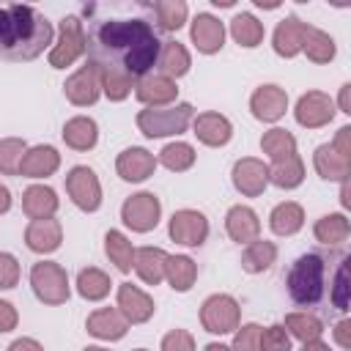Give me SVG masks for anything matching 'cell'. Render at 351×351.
Masks as SVG:
<instances>
[{
    "label": "cell",
    "instance_id": "obj_11",
    "mask_svg": "<svg viewBox=\"0 0 351 351\" xmlns=\"http://www.w3.org/2000/svg\"><path fill=\"white\" fill-rule=\"evenodd\" d=\"M269 181V167L258 159H241L233 167V184L244 195H261Z\"/></svg>",
    "mask_w": 351,
    "mask_h": 351
},
{
    "label": "cell",
    "instance_id": "obj_57",
    "mask_svg": "<svg viewBox=\"0 0 351 351\" xmlns=\"http://www.w3.org/2000/svg\"><path fill=\"white\" fill-rule=\"evenodd\" d=\"M85 351H104V348H93V346H90V348H85Z\"/></svg>",
    "mask_w": 351,
    "mask_h": 351
},
{
    "label": "cell",
    "instance_id": "obj_51",
    "mask_svg": "<svg viewBox=\"0 0 351 351\" xmlns=\"http://www.w3.org/2000/svg\"><path fill=\"white\" fill-rule=\"evenodd\" d=\"M8 351H44V348H41L36 340H16Z\"/></svg>",
    "mask_w": 351,
    "mask_h": 351
},
{
    "label": "cell",
    "instance_id": "obj_19",
    "mask_svg": "<svg viewBox=\"0 0 351 351\" xmlns=\"http://www.w3.org/2000/svg\"><path fill=\"white\" fill-rule=\"evenodd\" d=\"M258 230H261V222L255 217L252 208L247 206H233L228 211V233L230 239H236L239 244H250L258 239Z\"/></svg>",
    "mask_w": 351,
    "mask_h": 351
},
{
    "label": "cell",
    "instance_id": "obj_27",
    "mask_svg": "<svg viewBox=\"0 0 351 351\" xmlns=\"http://www.w3.org/2000/svg\"><path fill=\"white\" fill-rule=\"evenodd\" d=\"M156 66H159L162 77H181L189 69V52L178 41H165V47L159 49Z\"/></svg>",
    "mask_w": 351,
    "mask_h": 351
},
{
    "label": "cell",
    "instance_id": "obj_37",
    "mask_svg": "<svg viewBox=\"0 0 351 351\" xmlns=\"http://www.w3.org/2000/svg\"><path fill=\"white\" fill-rule=\"evenodd\" d=\"M315 236H318V241H324V244H340V241H346V236H348V219H346L343 214H329V217L318 219Z\"/></svg>",
    "mask_w": 351,
    "mask_h": 351
},
{
    "label": "cell",
    "instance_id": "obj_58",
    "mask_svg": "<svg viewBox=\"0 0 351 351\" xmlns=\"http://www.w3.org/2000/svg\"><path fill=\"white\" fill-rule=\"evenodd\" d=\"M137 351H145V348H137Z\"/></svg>",
    "mask_w": 351,
    "mask_h": 351
},
{
    "label": "cell",
    "instance_id": "obj_17",
    "mask_svg": "<svg viewBox=\"0 0 351 351\" xmlns=\"http://www.w3.org/2000/svg\"><path fill=\"white\" fill-rule=\"evenodd\" d=\"M154 167H156V159L145 148H126L118 156V173L126 181H143L154 173Z\"/></svg>",
    "mask_w": 351,
    "mask_h": 351
},
{
    "label": "cell",
    "instance_id": "obj_13",
    "mask_svg": "<svg viewBox=\"0 0 351 351\" xmlns=\"http://www.w3.org/2000/svg\"><path fill=\"white\" fill-rule=\"evenodd\" d=\"M250 104H252L255 118H261V121H277L285 112V107H288V96L277 85H263V88H258L252 93V101Z\"/></svg>",
    "mask_w": 351,
    "mask_h": 351
},
{
    "label": "cell",
    "instance_id": "obj_53",
    "mask_svg": "<svg viewBox=\"0 0 351 351\" xmlns=\"http://www.w3.org/2000/svg\"><path fill=\"white\" fill-rule=\"evenodd\" d=\"M8 206H11V195H8V189H5V186H0V214H3V211H8Z\"/></svg>",
    "mask_w": 351,
    "mask_h": 351
},
{
    "label": "cell",
    "instance_id": "obj_4",
    "mask_svg": "<svg viewBox=\"0 0 351 351\" xmlns=\"http://www.w3.org/2000/svg\"><path fill=\"white\" fill-rule=\"evenodd\" d=\"M192 121V107L189 104H176L167 110H143L137 115V126L148 137H165V134H178L186 129Z\"/></svg>",
    "mask_w": 351,
    "mask_h": 351
},
{
    "label": "cell",
    "instance_id": "obj_7",
    "mask_svg": "<svg viewBox=\"0 0 351 351\" xmlns=\"http://www.w3.org/2000/svg\"><path fill=\"white\" fill-rule=\"evenodd\" d=\"M200 321L208 332L222 335V332H233L239 326V304L230 296H211L206 299L203 310H200Z\"/></svg>",
    "mask_w": 351,
    "mask_h": 351
},
{
    "label": "cell",
    "instance_id": "obj_25",
    "mask_svg": "<svg viewBox=\"0 0 351 351\" xmlns=\"http://www.w3.org/2000/svg\"><path fill=\"white\" fill-rule=\"evenodd\" d=\"M22 208L30 219H49L58 208V197L49 186H30L22 197Z\"/></svg>",
    "mask_w": 351,
    "mask_h": 351
},
{
    "label": "cell",
    "instance_id": "obj_56",
    "mask_svg": "<svg viewBox=\"0 0 351 351\" xmlns=\"http://www.w3.org/2000/svg\"><path fill=\"white\" fill-rule=\"evenodd\" d=\"M206 351H230L228 346H219V343H211V346H206Z\"/></svg>",
    "mask_w": 351,
    "mask_h": 351
},
{
    "label": "cell",
    "instance_id": "obj_55",
    "mask_svg": "<svg viewBox=\"0 0 351 351\" xmlns=\"http://www.w3.org/2000/svg\"><path fill=\"white\" fill-rule=\"evenodd\" d=\"M302 351H329V348H326V346H321L318 340H313V343H304V348H302Z\"/></svg>",
    "mask_w": 351,
    "mask_h": 351
},
{
    "label": "cell",
    "instance_id": "obj_23",
    "mask_svg": "<svg viewBox=\"0 0 351 351\" xmlns=\"http://www.w3.org/2000/svg\"><path fill=\"white\" fill-rule=\"evenodd\" d=\"M58 162H60V159H58V151H55V148H49V145H38V148H33L30 154L22 156V162H19V173H22V176H30V178H41V176L55 173Z\"/></svg>",
    "mask_w": 351,
    "mask_h": 351
},
{
    "label": "cell",
    "instance_id": "obj_54",
    "mask_svg": "<svg viewBox=\"0 0 351 351\" xmlns=\"http://www.w3.org/2000/svg\"><path fill=\"white\" fill-rule=\"evenodd\" d=\"M348 88H351V85H343V93H340V107H343V112H348Z\"/></svg>",
    "mask_w": 351,
    "mask_h": 351
},
{
    "label": "cell",
    "instance_id": "obj_20",
    "mask_svg": "<svg viewBox=\"0 0 351 351\" xmlns=\"http://www.w3.org/2000/svg\"><path fill=\"white\" fill-rule=\"evenodd\" d=\"M25 241L36 252H52L60 244V225L55 219H33L25 230Z\"/></svg>",
    "mask_w": 351,
    "mask_h": 351
},
{
    "label": "cell",
    "instance_id": "obj_3",
    "mask_svg": "<svg viewBox=\"0 0 351 351\" xmlns=\"http://www.w3.org/2000/svg\"><path fill=\"white\" fill-rule=\"evenodd\" d=\"M288 293L296 304H315L324 293V261L318 255H302L288 271Z\"/></svg>",
    "mask_w": 351,
    "mask_h": 351
},
{
    "label": "cell",
    "instance_id": "obj_39",
    "mask_svg": "<svg viewBox=\"0 0 351 351\" xmlns=\"http://www.w3.org/2000/svg\"><path fill=\"white\" fill-rule=\"evenodd\" d=\"M154 14L165 30H178L186 19V5L181 0H162V3H154Z\"/></svg>",
    "mask_w": 351,
    "mask_h": 351
},
{
    "label": "cell",
    "instance_id": "obj_42",
    "mask_svg": "<svg viewBox=\"0 0 351 351\" xmlns=\"http://www.w3.org/2000/svg\"><path fill=\"white\" fill-rule=\"evenodd\" d=\"M162 165L167 167V170H186V167H192V162H195V151H192V145H186V143H173V145H167L165 151H162Z\"/></svg>",
    "mask_w": 351,
    "mask_h": 351
},
{
    "label": "cell",
    "instance_id": "obj_22",
    "mask_svg": "<svg viewBox=\"0 0 351 351\" xmlns=\"http://www.w3.org/2000/svg\"><path fill=\"white\" fill-rule=\"evenodd\" d=\"M195 134L206 145H225L230 140V123L219 112H203L195 118Z\"/></svg>",
    "mask_w": 351,
    "mask_h": 351
},
{
    "label": "cell",
    "instance_id": "obj_35",
    "mask_svg": "<svg viewBox=\"0 0 351 351\" xmlns=\"http://www.w3.org/2000/svg\"><path fill=\"white\" fill-rule=\"evenodd\" d=\"M274 255H277V250H274L271 241L255 239V241H250V247H247V252L241 258V266L247 271H263V269H269L274 263Z\"/></svg>",
    "mask_w": 351,
    "mask_h": 351
},
{
    "label": "cell",
    "instance_id": "obj_36",
    "mask_svg": "<svg viewBox=\"0 0 351 351\" xmlns=\"http://www.w3.org/2000/svg\"><path fill=\"white\" fill-rule=\"evenodd\" d=\"M302 49L307 52L310 60L326 63V60H332V55H335V41H332L326 33H321V30H315V27H307V36H304Z\"/></svg>",
    "mask_w": 351,
    "mask_h": 351
},
{
    "label": "cell",
    "instance_id": "obj_30",
    "mask_svg": "<svg viewBox=\"0 0 351 351\" xmlns=\"http://www.w3.org/2000/svg\"><path fill=\"white\" fill-rule=\"evenodd\" d=\"M165 274H167V280H170V285H173L176 291H186V288L195 282L197 269H195V263H192L186 255H173V258H167V263H165Z\"/></svg>",
    "mask_w": 351,
    "mask_h": 351
},
{
    "label": "cell",
    "instance_id": "obj_32",
    "mask_svg": "<svg viewBox=\"0 0 351 351\" xmlns=\"http://www.w3.org/2000/svg\"><path fill=\"white\" fill-rule=\"evenodd\" d=\"M315 167L324 178H343L348 173V156L337 154L332 145H321L315 151Z\"/></svg>",
    "mask_w": 351,
    "mask_h": 351
},
{
    "label": "cell",
    "instance_id": "obj_26",
    "mask_svg": "<svg viewBox=\"0 0 351 351\" xmlns=\"http://www.w3.org/2000/svg\"><path fill=\"white\" fill-rule=\"evenodd\" d=\"M165 263H167V255L159 247H143L134 252V269L148 285H156L165 277Z\"/></svg>",
    "mask_w": 351,
    "mask_h": 351
},
{
    "label": "cell",
    "instance_id": "obj_6",
    "mask_svg": "<svg viewBox=\"0 0 351 351\" xmlns=\"http://www.w3.org/2000/svg\"><path fill=\"white\" fill-rule=\"evenodd\" d=\"M85 49V30L82 22L77 16H66L60 22V41L55 44V49L49 52V63L55 69H63L69 63H74L80 58V52Z\"/></svg>",
    "mask_w": 351,
    "mask_h": 351
},
{
    "label": "cell",
    "instance_id": "obj_34",
    "mask_svg": "<svg viewBox=\"0 0 351 351\" xmlns=\"http://www.w3.org/2000/svg\"><path fill=\"white\" fill-rule=\"evenodd\" d=\"M104 241H107V255L112 258V263H115L121 271H129V269L134 266L132 241H129L123 233H118V230H110V233L104 236Z\"/></svg>",
    "mask_w": 351,
    "mask_h": 351
},
{
    "label": "cell",
    "instance_id": "obj_16",
    "mask_svg": "<svg viewBox=\"0 0 351 351\" xmlns=\"http://www.w3.org/2000/svg\"><path fill=\"white\" fill-rule=\"evenodd\" d=\"M225 38V27L219 19H214L211 14H197L192 22V41L197 44L200 52H217L222 47Z\"/></svg>",
    "mask_w": 351,
    "mask_h": 351
},
{
    "label": "cell",
    "instance_id": "obj_33",
    "mask_svg": "<svg viewBox=\"0 0 351 351\" xmlns=\"http://www.w3.org/2000/svg\"><path fill=\"white\" fill-rule=\"evenodd\" d=\"M302 208L296 203H280L274 211H271V230L280 233V236H291L302 228Z\"/></svg>",
    "mask_w": 351,
    "mask_h": 351
},
{
    "label": "cell",
    "instance_id": "obj_43",
    "mask_svg": "<svg viewBox=\"0 0 351 351\" xmlns=\"http://www.w3.org/2000/svg\"><path fill=\"white\" fill-rule=\"evenodd\" d=\"M22 154H25V143L22 140H3L0 143V173L16 176Z\"/></svg>",
    "mask_w": 351,
    "mask_h": 351
},
{
    "label": "cell",
    "instance_id": "obj_9",
    "mask_svg": "<svg viewBox=\"0 0 351 351\" xmlns=\"http://www.w3.org/2000/svg\"><path fill=\"white\" fill-rule=\"evenodd\" d=\"M123 222L132 228V230H151L156 228L159 222V200L151 195V192H140V195H132L123 208Z\"/></svg>",
    "mask_w": 351,
    "mask_h": 351
},
{
    "label": "cell",
    "instance_id": "obj_40",
    "mask_svg": "<svg viewBox=\"0 0 351 351\" xmlns=\"http://www.w3.org/2000/svg\"><path fill=\"white\" fill-rule=\"evenodd\" d=\"M77 285H80V293L85 299H101L110 291V277L99 269H85V271H80Z\"/></svg>",
    "mask_w": 351,
    "mask_h": 351
},
{
    "label": "cell",
    "instance_id": "obj_48",
    "mask_svg": "<svg viewBox=\"0 0 351 351\" xmlns=\"http://www.w3.org/2000/svg\"><path fill=\"white\" fill-rule=\"evenodd\" d=\"M162 351H195V343L184 329H176L162 340Z\"/></svg>",
    "mask_w": 351,
    "mask_h": 351
},
{
    "label": "cell",
    "instance_id": "obj_14",
    "mask_svg": "<svg viewBox=\"0 0 351 351\" xmlns=\"http://www.w3.org/2000/svg\"><path fill=\"white\" fill-rule=\"evenodd\" d=\"M329 118H332V101H329V96H324L318 90H310L307 96L299 99V104H296V121L302 126H324Z\"/></svg>",
    "mask_w": 351,
    "mask_h": 351
},
{
    "label": "cell",
    "instance_id": "obj_52",
    "mask_svg": "<svg viewBox=\"0 0 351 351\" xmlns=\"http://www.w3.org/2000/svg\"><path fill=\"white\" fill-rule=\"evenodd\" d=\"M348 326H351L348 321H343V324L337 326V340H340V346H343V348H348V346H351V340H348Z\"/></svg>",
    "mask_w": 351,
    "mask_h": 351
},
{
    "label": "cell",
    "instance_id": "obj_10",
    "mask_svg": "<svg viewBox=\"0 0 351 351\" xmlns=\"http://www.w3.org/2000/svg\"><path fill=\"white\" fill-rule=\"evenodd\" d=\"M206 233H208V222L200 211L184 208V211H176L173 219H170V236L181 244H189V247L203 244Z\"/></svg>",
    "mask_w": 351,
    "mask_h": 351
},
{
    "label": "cell",
    "instance_id": "obj_31",
    "mask_svg": "<svg viewBox=\"0 0 351 351\" xmlns=\"http://www.w3.org/2000/svg\"><path fill=\"white\" fill-rule=\"evenodd\" d=\"M230 33L241 47H258L263 38V25L252 14H239L230 22Z\"/></svg>",
    "mask_w": 351,
    "mask_h": 351
},
{
    "label": "cell",
    "instance_id": "obj_50",
    "mask_svg": "<svg viewBox=\"0 0 351 351\" xmlns=\"http://www.w3.org/2000/svg\"><path fill=\"white\" fill-rule=\"evenodd\" d=\"M16 326V310L8 302H0V332H8Z\"/></svg>",
    "mask_w": 351,
    "mask_h": 351
},
{
    "label": "cell",
    "instance_id": "obj_1",
    "mask_svg": "<svg viewBox=\"0 0 351 351\" xmlns=\"http://www.w3.org/2000/svg\"><path fill=\"white\" fill-rule=\"evenodd\" d=\"M85 49L99 74H123L134 80L156 66L162 44L143 19H107L90 25Z\"/></svg>",
    "mask_w": 351,
    "mask_h": 351
},
{
    "label": "cell",
    "instance_id": "obj_18",
    "mask_svg": "<svg viewBox=\"0 0 351 351\" xmlns=\"http://www.w3.org/2000/svg\"><path fill=\"white\" fill-rule=\"evenodd\" d=\"M304 36H307V25L299 22L296 16H288V19H282V22L277 25V30H274V49H277L280 55H285V58H293V55L302 49Z\"/></svg>",
    "mask_w": 351,
    "mask_h": 351
},
{
    "label": "cell",
    "instance_id": "obj_45",
    "mask_svg": "<svg viewBox=\"0 0 351 351\" xmlns=\"http://www.w3.org/2000/svg\"><path fill=\"white\" fill-rule=\"evenodd\" d=\"M101 88L110 99H123L132 90V80L123 74H101Z\"/></svg>",
    "mask_w": 351,
    "mask_h": 351
},
{
    "label": "cell",
    "instance_id": "obj_47",
    "mask_svg": "<svg viewBox=\"0 0 351 351\" xmlns=\"http://www.w3.org/2000/svg\"><path fill=\"white\" fill-rule=\"evenodd\" d=\"M19 280V266L14 261V255L0 252V288H14Z\"/></svg>",
    "mask_w": 351,
    "mask_h": 351
},
{
    "label": "cell",
    "instance_id": "obj_2",
    "mask_svg": "<svg viewBox=\"0 0 351 351\" xmlns=\"http://www.w3.org/2000/svg\"><path fill=\"white\" fill-rule=\"evenodd\" d=\"M52 44V25L30 5H0V58L33 60Z\"/></svg>",
    "mask_w": 351,
    "mask_h": 351
},
{
    "label": "cell",
    "instance_id": "obj_5",
    "mask_svg": "<svg viewBox=\"0 0 351 351\" xmlns=\"http://www.w3.org/2000/svg\"><path fill=\"white\" fill-rule=\"evenodd\" d=\"M30 282L36 296L47 304H60L69 299V280L58 263H36L30 271Z\"/></svg>",
    "mask_w": 351,
    "mask_h": 351
},
{
    "label": "cell",
    "instance_id": "obj_24",
    "mask_svg": "<svg viewBox=\"0 0 351 351\" xmlns=\"http://www.w3.org/2000/svg\"><path fill=\"white\" fill-rule=\"evenodd\" d=\"M88 332L96 335V337H104V340H118L126 332V318L118 310H110V307L96 310L88 318Z\"/></svg>",
    "mask_w": 351,
    "mask_h": 351
},
{
    "label": "cell",
    "instance_id": "obj_49",
    "mask_svg": "<svg viewBox=\"0 0 351 351\" xmlns=\"http://www.w3.org/2000/svg\"><path fill=\"white\" fill-rule=\"evenodd\" d=\"M346 280H348V266L343 263L340 266V271H337V282H335V302H337V307H346Z\"/></svg>",
    "mask_w": 351,
    "mask_h": 351
},
{
    "label": "cell",
    "instance_id": "obj_46",
    "mask_svg": "<svg viewBox=\"0 0 351 351\" xmlns=\"http://www.w3.org/2000/svg\"><path fill=\"white\" fill-rule=\"evenodd\" d=\"M233 348H236V351H261V326H258V324L241 326V332L236 335Z\"/></svg>",
    "mask_w": 351,
    "mask_h": 351
},
{
    "label": "cell",
    "instance_id": "obj_28",
    "mask_svg": "<svg viewBox=\"0 0 351 351\" xmlns=\"http://www.w3.org/2000/svg\"><path fill=\"white\" fill-rule=\"evenodd\" d=\"M63 140L77 151H88L96 145V123L90 118H71L63 126Z\"/></svg>",
    "mask_w": 351,
    "mask_h": 351
},
{
    "label": "cell",
    "instance_id": "obj_41",
    "mask_svg": "<svg viewBox=\"0 0 351 351\" xmlns=\"http://www.w3.org/2000/svg\"><path fill=\"white\" fill-rule=\"evenodd\" d=\"M285 326L299 337V340H304V343H313V340H318L321 337V321L318 318H313V315H307V313H291L288 318H285Z\"/></svg>",
    "mask_w": 351,
    "mask_h": 351
},
{
    "label": "cell",
    "instance_id": "obj_21",
    "mask_svg": "<svg viewBox=\"0 0 351 351\" xmlns=\"http://www.w3.org/2000/svg\"><path fill=\"white\" fill-rule=\"evenodd\" d=\"M176 90H178L176 82L162 74H151L137 82V99L145 104H167L176 99Z\"/></svg>",
    "mask_w": 351,
    "mask_h": 351
},
{
    "label": "cell",
    "instance_id": "obj_8",
    "mask_svg": "<svg viewBox=\"0 0 351 351\" xmlns=\"http://www.w3.org/2000/svg\"><path fill=\"white\" fill-rule=\"evenodd\" d=\"M66 189H69L71 200L85 211H96L101 203V186L90 167H74L66 178Z\"/></svg>",
    "mask_w": 351,
    "mask_h": 351
},
{
    "label": "cell",
    "instance_id": "obj_15",
    "mask_svg": "<svg viewBox=\"0 0 351 351\" xmlns=\"http://www.w3.org/2000/svg\"><path fill=\"white\" fill-rule=\"evenodd\" d=\"M118 307H121V313L126 315V321H132V324L148 321L151 313H154V302H151L140 288H134V285H129V282H123V285L118 288Z\"/></svg>",
    "mask_w": 351,
    "mask_h": 351
},
{
    "label": "cell",
    "instance_id": "obj_38",
    "mask_svg": "<svg viewBox=\"0 0 351 351\" xmlns=\"http://www.w3.org/2000/svg\"><path fill=\"white\" fill-rule=\"evenodd\" d=\"M302 176H304V167H302V162H299L296 154L288 156V159H282V162H274V170L269 173V178H271L277 186H285V189L296 186V184L302 181Z\"/></svg>",
    "mask_w": 351,
    "mask_h": 351
},
{
    "label": "cell",
    "instance_id": "obj_12",
    "mask_svg": "<svg viewBox=\"0 0 351 351\" xmlns=\"http://www.w3.org/2000/svg\"><path fill=\"white\" fill-rule=\"evenodd\" d=\"M66 96L74 104H93L99 96V69L93 63L82 66L74 77H69L66 82Z\"/></svg>",
    "mask_w": 351,
    "mask_h": 351
},
{
    "label": "cell",
    "instance_id": "obj_29",
    "mask_svg": "<svg viewBox=\"0 0 351 351\" xmlns=\"http://www.w3.org/2000/svg\"><path fill=\"white\" fill-rule=\"evenodd\" d=\"M261 145H263V151H266L274 162H282V159H288V156L296 154V140H293V134L285 132V129H271V132H266L263 140H261Z\"/></svg>",
    "mask_w": 351,
    "mask_h": 351
},
{
    "label": "cell",
    "instance_id": "obj_44",
    "mask_svg": "<svg viewBox=\"0 0 351 351\" xmlns=\"http://www.w3.org/2000/svg\"><path fill=\"white\" fill-rule=\"evenodd\" d=\"M261 351H291V340L282 326L261 329Z\"/></svg>",
    "mask_w": 351,
    "mask_h": 351
}]
</instances>
